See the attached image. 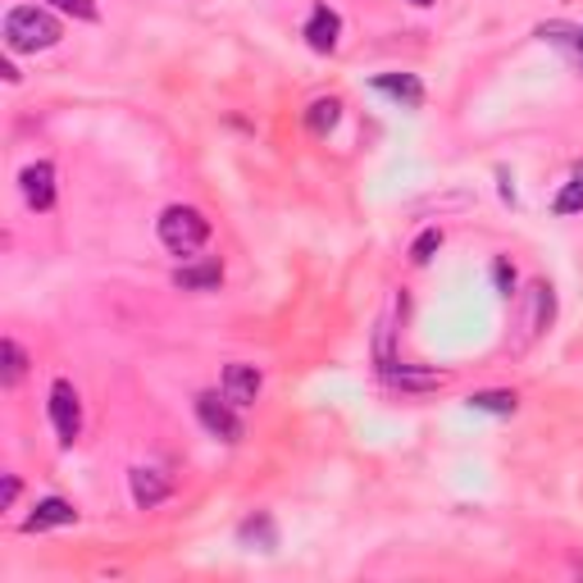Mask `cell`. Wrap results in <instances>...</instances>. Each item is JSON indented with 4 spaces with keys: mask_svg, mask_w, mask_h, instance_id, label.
<instances>
[{
    "mask_svg": "<svg viewBox=\"0 0 583 583\" xmlns=\"http://www.w3.org/2000/svg\"><path fill=\"white\" fill-rule=\"evenodd\" d=\"M65 525H78V511L65 497H42L33 506V515L23 519V534H46V529H65Z\"/></svg>",
    "mask_w": 583,
    "mask_h": 583,
    "instance_id": "9",
    "label": "cell"
},
{
    "mask_svg": "<svg viewBox=\"0 0 583 583\" xmlns=\"http://www.w3.org/2000/svg\"><path fill=\"white\" fill-rule=\"evenodd\" d=\"M0 356H5V374H0V383H5V388H19L23 374H27V356H23V347L14 343V337H5V343H0Z\"/></svg>",
    "mask_w": 583,
    "mask_h": 583,
    "instance_id": "18",
    "label": "cell"
},
{
    "mask_svg": "<svg viewBox=\"0 0 583 583\" xmlns=\"http://www.w3.org/2000/svg\"><path fill=\"white\" fill-rule=\"evenodd\" d=\"M515 406H519V396L515 392H474L470 396V411H483V415H515Z\"/></svg>",
    "mask_w": 583,
    "mask_h": 583,
    "instance_id": "17",
    "label": "cell"
},
{
    "mask_svg": "<svg viewBox=\"0 0 583 583\" xmlns=\"http://www.w3.org/2000/svg\"><path fill=\"white\" fill-rule=\"evenodd\" d=\"M383 379L396 383V388H442L447 383L442 374H415V370H406V365H402V370L392 365V370H383Z\"/></svg>",
    "mask_w": 583,
    "mask_h": 583,
    "instance_id": "20",
    "label": "cell"
},
{
    "mask_svg": "<svg viewBox=\"0 0 583 583\" xmlns=\"http://www.w3.org/2000/svg\"><path fill=\"white\" fill-rule=\"evenodd\" d=\"M237 542H242V547H260V551H273V547H279V529H273V519H269L265 511H256V515H247V519H242V529H237Z\"/></svg>",
    "mask_w": 583,
    "mask_h": 583,
    "instance_id": "13",
    "label": "cell"
},
{
    "mask_svg": "<svg viewBox=\"0 0 583 583\" xmlns=\"http://www.w3.org/2000/svg\"><path fill=\"white\" fill-rule=\"evenodd\" d=\"M14 497H19V479H14V474H5V487H0V506L10 511V506H14Z\"/></svg>",
    "mask_w": 583,
    "mask_h": 583,
    "instance_id": "24",
    "label": "cell"
},
{
    "mask_svg": "<svg viewBox=\"0 0 583 583\" xmlns=\"http://www.w3.org/2000/svg\"><path fill=\"white\" fill-rule=\"evenodd\" d=\"M529 319H525V328H529V337H538L547 324H551V311H557V296H551V283H534L529 288Z\"/></svg>",
    "mask_w": 583,
    "mask_h": 583,
    "instance_id": "14",
    "label": "cell"
},
{
    "mask_svg": "<svg viewBox=\"0 0 583 583\" xmlns=\"http://www.w3.org/2000/svg\"><path fill=\"white\" fill-rule=\"evenodd\" d=\"M59 37H65V27H59V19L42 5H14L5 14V46L10 51H51Z\"/></svg>",
    "mask_w": 583,
    "mask_h": 583,
    "instance_id": "1",
    "label": "cell"
},
{
    "mask_svg": "<svg viewBox=\"0 0 583 583\" xmlns=\"http://www.w3.org/2000/svg\"><path fill=\"white\" fill-rule=\"evenodd\" d=\"M128 493L142 511H156L169 497V479L160 470H150V466H137V470H128Z\"/></svg>",
    "mask_w": 583,
    "mask_h": 583,
    "instance_id": "10",
    "label": "cell"
},
{
    "mask_svg": "<svg viewBox=\"0 0 583 583\" xmlns=\"http://www.w3.org/2000/svg\"><path fill=\"white\" fill-rule=\"evenodd\" d=\"M337 119H343V101H337V97H319V101H311V110H305V128L324 137V133L337 128Z\"/></svg>",
    "mask_w": 583,
    "mask_h": 583,
    "instance_id": "15",
    "label": "cell"
},
{
    "mask_svg": "<svg viewBox=\"0 0 583 583\" xmlns=\"http://www.w3.org/2000/svg\"><path fill=\"white\" fill-rule=\"evenodd\" d=\"M551 210H557V214H583V160L574 165V173H570V182H565V192L551 201Z\"/></svg>",
    "mask_w": 583,
    "mask_h": 583,
    "instance_id": "19",
    "label": "cell"
},
{
    "mask_svg": "<svg viewBox=\"0 0 583 583\" xmlns=\"http://www.w3.org/2000/svg\"><path fill=\"white\" fill-rule=\"evenodd\" d=\"M51 424H55V438L74 447L82 434V396L69 379H55L51 383Z\"/></svg>",
    "mask_w": 583,
    "mask_h": 583,
    "instance_id": "3",
    "label": "cell"
},
{
    "mask_svg": "<svg viewBox=\"0 0 583 583\" xmlns=\"http://www.w3.org/2000/svg\"><path fill=\"white\" fill-rule=\"evenodd\" d=\"M493 279H497V288H502V296L515 292V269H511V260H493Z\"/></svg>",
    "mask_w": 583,
    "mask_h": 583,
    "instance_id": "23",
    "label": "cell"
},
{
    "mask_svg": "<svg viewBox=\"0 0 583 583\" xmlns=\"http://www.w3.org/2000/svg\"><path fill=\"white\" fill-rule=\"evenodd\" d=\"M337 37H343V14L328 10V5H315L311 19H305V46L319 51V55H333Z\"/></svg>",
    "mask_w": 583,
    "mask_h": 583,
    "instance_id": "8",
    "label": "cell"
},
{
    "mask_svg": "<svg viewBox=\"0 0 583 583\" xmlns=\"http://www.w3.org/2000/svg\"><path fill=\"white\" fill-rule=\"evenodd\" d=\"M197 419L205 424V434H214L220 442H242V419H237V406L228 402V396L201 392L197 396Z\"/></svg>",
    "mask_w": 583,
    "mask_h": 583,
    "instance_id": "4",
    "label": "cell"
},
{
    "mask_svg": "<svg viewBox=\"0 0 583 583\" xmlns=\"http://www.w3.org/2000/svg\"><path fill=\"white\" fill-rule=\"evenodd\" d=\"M156 233L165 242V251H173V256H197L205 242H210V220H205L201 210H192V205H169L160 214Z\"/></svg>",
    "mask_w": 583,
    "mask_h": 583,
    "instance_id": "2",
    "label": "cell"
},
{
    "mask_svg": "<svg viewBox=\"0 0 583 583\" xmlns=\"http://www.w3.org/2000/svg\"><path fill=\"white\" fill-rule=\"evenodd\" d=\"M370 87L379 91V97H388V101H396V105H406V110H419V105H424V82H419L415 74H379Z\"/></svg>",
    "mask_w": 583,
    "mask_h": 583,
    "instance_id": "11",
    "label": "cell"
},
{
    "mask_svg": "<svg viewBox=\"0 0 583 583\" xmlns=\"http://www.w3.org/2000/svg\"><path fill=\"white\" fill-rule=\"evenodd\" d=\"M260 388H265V374L256 370V365H247V360H237V365H228V370H224V396H228L237 411L256 406L260 402Z\"/></svg>",
    "mask_w": 583,
    "mask_h": 583,
    "instance_id": "5",
    "label": "cell"
},
{
    "mask_svg": "<svg viewBox=\"0 0 583 583\" xmlns=\"http://www.w3.org/2000/svg\"><path fill=\"white\" fill-rule=\"evenodd\" d=\"M415 5H434V0H415Z\"/></svg>",
    "mask_w": 583,
    "mask_h": 583,
    "instance_id": "25",
    "label": "cell"
},
{
    "mask_svg": "<svg viewBox=\"0 0 583 583\" xmlns=\"http://www.w3.org/2000/svg\"><path fill=\"white\" fill-rule=\"evenodd\" d=\"M220 283H224V265H220V260L182 265V269L173 273V288H182V292H214Z\"/></svg>",
    "mask_w": 583,
    "mask_h": 583,
    "instance_id": "12",
    "label": "cell"
},
{
    "mask_svg": "<svg viewBox=\"0 0 583 583\" xmlns=\"http://www.w3.org/2000/svg\"><path fill=\"white\" fill-rule=\"evenodd\" d=\"M538 37H542L551 51H561L570 65L583 74V27H574V23H565V19H547V23H538Z\"/></svg>",
    "mask_w": 583,
    "mask_h": 583,
    "instance_id": "7",
    "label": "cell"
},
{
    "mask_svg": "<svg viewBox=\"0 0 583 583\" xmlns=\"http://www.w3.org/2000/svg\"><path fill=\"white\" fill-rule=\"evenodd\" d=\"M51 5L74 14V19H82V23H97V5H91V0H51Z\"/></svg>",
    "mask_w": 583,
    "mask_h": 583,
    "instance_id": "22",
    "label": "cell"
},
{
    "mask_svg": "<svg viewBox=\"0 0 583 583\" xmlns=\"http://www.w3.org/2000/svg\"><path fill=\"white\" fill-rule=\"evenodd\" d=\"M392 333H396V301H388V311L379 319V337H374V360H379V370H392L396 356H392Z\"/></svg>",
    "mask_w": 583,
    "mask_h": 583,
    "instance_id": "16",
    "label": "cell"
},
{
    "mask_svg": "<svg viewBox=\"0 0 583 583\" xmlns=\"http://www.w3.org/2000/svg\"><path fill=\"white\" fill-rule=\"evenodd\" d=\"M19 192L27 201V210H51L55 205V165L37 160L19 173Z\"/></svg>",
    "mask_w": 583,
    "mask_h": 583,
    "instance_id": "6",
    "label": "cell"
},
{
    "mask_svg": "<svg viewBox=\"0 0 583 583\" xmlns=\"http://www.w3.org/2000/svg\"><path fill=\"white\" fill-rule=\"evenodd\" d=\"M438 247H442V228H424V233L415 237V247H411V260H415V265H428Z\"/></svg>",
    "mask_w": 583,
    "mask_h": 583,
    "instance_id": "21",
    "label": "cell"
}]
</instances>
